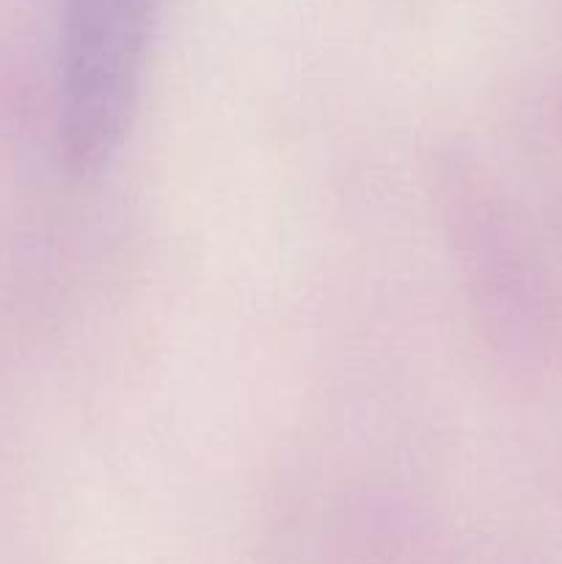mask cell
Masks as SVG:
<instances>
[{
    "instance_id": "obj_1",
    "label": "cell",
    "mask_w": 562,
    "mask_h": 564,
    "mask_svg": "<svg viewBox=\"0 0 562 564\" xmlns=\"http://www.w3.org/2000/svg\"><path fill=\"white\" fill-rule=\"evenodd\" d=\"M160 0H66L61 132L72 163L97 171L119 152L141 94Z\"/></svg>"
}]
</instances>
